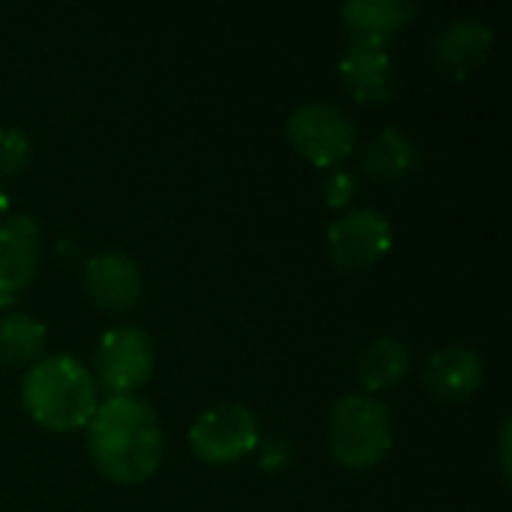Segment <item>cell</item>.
Here are the masks:
<instances>
[{
    "label": "cell",
    "instance_id": "6da1fadb",
    "mask_svg": "<svg viewBox=\"0 0 512 512\" xmlns=\"http://www.w3.org/2000/svg\"><path fill=\"white\" fill-rule=\"evenodd\" d=\"M87 453L108 483L141 486L153 480L165 456L162 420L138 396H108L87 423Z\"/></svg>",
    "mask_w": 512,
    "mask_h": 512
},
{
    "label": "cell",
    "instance_id": "7a4b0ae2",
    "mask_svg": "<svg viewBox=\"0 0 512 512\" xmlns=\"http://www.w3.org/2000/svg\"><path fill=\"white\" fill-rule=\"evenodd\" d=\"M24 414L48 432L69 435L87 429L99 408V384L93 372L72 354L36 360L21 381Z\"/></svg>",
    "mask_w": 512,
    "mask_h": 512
},
{
    "label": "cell",
    "instance_id": "3957f363",
    "mask_svg": "<svg viewBox=\"0 0 512 512\" xmlns=\"http://www.w3.org/2000/svg\"><path fill=\"white\" fill-rule=\"evenodd\" d=\"M393 414L390 408L369 393L342 396L327 423V447L339 468L369 471L387 459L393 450Z\"/></svg>",
    "mask_w": 512,
    "mask_h": 512
},
{
    "label": "cell",
    "instance_id": "277c9868",
    "mask_svg": "<svg viewBox=\"0 0 512 512\" xmlns=\"http://www.w3.org/2000/svg\"><path fill=\"white\" fill-rule=\"evenodd\" d=\"M288 144L315 168H339L357 147L354 117L333 102H306L288 114Z\"/></svg>",
    "mask_w": 512,
    "mask_h": 512
},
{
    "label": "cell",
    "instance_id": "5b68a950",
    "mask_svg": "<svg viewBox=\"0 0 512 512\" xmlns=\"http://www.w3.org/2000/svg\"><path fill=\"white\" fill-rule=\"evenodd\" d=\"M96 384L111 396H135L156 369V351L147 330L138 324H117L105 330L93 351Z\"/></svg>",
    "mask_w": 512,
    "mask_h": 512
},
{
    "label": "cell",
    "instance_id": "8992f818",
    "mask_svg": "<svg viewBox=\"0 0 512 512\" xmlns=\"http://www.w3.org/2000/svg\"><path fill=\"white\" fill-rule=\"evenodd\" d=\"M261 441L258 417L252 408L240 402H219L207 408L192 426H189V447L192 453L216 468L237 465L246 456L255 453Z\"/></svg>",
    "mask_w": 512,
    "mask_h": 512
},
{
    "label": "cell",
    "instance_id": "52a82bcc",
    "mask_svg": "<svg viewBox=\"0 0 512 512\" xmlns=\"http://www.w3.org/2000/svg\"><path fill=\"white\" fill-rule=\"evenodd\" d=\"M327 255L339 270L357 273L384 261L393 249V222L375 210H348L327 228Z\"/></svg>",
    "mask_w": 512,
    "mask_h": 512
},
{
    "label": "cell",
    "instance_id": "ba28073f",
    "mask_svg": "<svg viewBox=\"0 0 512 512\" xmlns=\"http://www.w3.org/2000/svg\"><path fill=\"white\" fill-rule=\"evenodd\" d=\"M42 264V228L27 213L0 222V309H9L36 279Z\"/></svg>",
    "mask_w": 512,
    "mask_h": 512
},
{
    "label": "cell",
    "instance_id": "9c48e42d",
    "mask_svg": "<svg viewBox=\"0 0 512 512\" xmlns=\"http://www.w3.org/2000/svg\"><path fill=\"white\" fill-rule=\"evenodd\" d=\"M84 294L93 306L123 315L138 306L144 294V276L126 252L105 249L84 261Z\"/></svg>",
    "mask_w": 512,
    "mask_h": 512
},
{
    "label": "cell",
    "instance_id": "30bf717a",
    "mask_svg": "<svg viewBox=\"0 0 512 512\" xmlns=\"http://www.w3.org/2000/svg\"><path fill=\"white\" fill-rule=\"evenodd\" d=\"M492 45L495 33L486 21L456 18L447 27H441L432 39V66L453 81H465L489 60Z\"/></svg>",
    "mask_w": 512,
    "mask_h": 512
},
{
    "label": "cell",
    "instance_id": "8fae6325",
    "mask_svg": "<svg viewBox=\"0 0 512 512\" xmlns=\"http://www.w3.org/2000/svg\"><path fill=\"white\" fill-rule=\"evenodd\" d=\"M486 378V366L474 348L465 345H447L435 351L423 366V384L432 393V399L444 405L468 402L480 393Z\"/></svg>",
    "mask_w": 512,
    "mask_h": 512
},
{
    "label": "cell",
    "instance_id": "7c38bea8",
    "mask_svg": "<svg viewBox=\"0 0 512 512\" xmlns=\"http://www.w3.org/2000/svg\"><path fill=\"white\" fill-rule=\"evenodd\" d=\"M339 18L351 45L387 48L417 18V6L408 0H351Z\"/></svg>",
    "mask_w": 512,
    "mask_h": 512
},
{
    "label": "cell",
    "instance_id": "4fadbf2b",
    "mask_svg": "<svg viewBox=\"0 0 512 512\" xmlns=\"http://www.w3.org/2000/svg\"><path fill=\"white\" fill-rule=\"evenodd\" d=\"M339 78L357 102L384 105L396 96V72L387 48L351 45L339 60Z\"/></svg>",
    "mask_w": 512,
    "mask_h": 512
},
{
    "label": "cell",
    "instance_id": "5bb4252c",
    "mask_svg": "<svg viewBox=\"0 0 512 512\" xmlns=\"http://www.w3.org/2000/svg\"><path fill=\"white\" fill-rule=\"evenodd\" d=\"M411 372V351L393 336L372 339L357 357V381L369 396L399 387Z\"/></svg>",
    "mask_w": 512,
    "mask_h": 512
},
{
    "label": "cell",
    "instance_id": "9a60e30c",
    "mask_svg": "<svg viewBox=\"0 0 512 512\" xmlns=\"http://www.w3.org/2000/svg\"><path fill=\"white\" fill-rule=\"evenodd\" d=\"M417 141L399 129V126H387L363 153V171L375 180H384V183H393V180H402L408 177L414 168H417Z\"/></svg>",
    "mask_w": 512,
    "mask_h": 512
},
{
    "label": "cell",
    "instance_id": "2e32d148",
    "mask_svg": "<svg viewBox=\"0 0 512 512\" xmlns=\"http://www.w3.org/2000/svg\"><path fill=\"white\" fill-rule=\"evenodd\" d=\"M48 345V330L42 321L24 312L0 315V363L3 366H33L42 360Z\"/></svg>",
    "mask_w": 512,
    "mask_h": 512
},
{
    "label": "cell",
    "instance_id": "e0dca14e",
    "mask_svg": "<svg viewBox=\"0 0 512 512\" xmlns=\"http://www.w3.org/2000/svg\"><path fill=\"white\" fill-rule=\"evenodd\" d=\"M33 159V141L21 129H0V177H18Z\"/></svg>",
    "mask_w": 512,
    "mask_h": 512
},
{
    "label": "cell",
    "instance_id": "ac0fdd59",
    "mask_svg": "<svg viewBox=\"0 0 512 512\" xmlns=\"http://www.w3.org/2000/svg\"><path fill=\"white\" fill-rule=\"evenodd\" d=\"M357 189H360L357 177H354L351 171H339V168H336V171L324 180V201H327V207L342 210V207H348V204L357 198Z\"/></svg>",
    "mask_w": 512,
    "mask_h": 512
},
{
    "label": "cell",
    "instance_id": "d6986e66",
    "mask_svg": "<svg viewBox=\"0 0 512 512\" xmlns=\"http://www.w3.org/2000/svg\"><path fill=\"white\" fill-rule=\"evenodd\" d=\"M255 453H258V462H261L264 471H282V468H288V462H291V447H288V441L279 438V435L261 438L258 447H255Z\"/></svg>",
    "mask_w": 512,
    "mask_h": 512
},
{
    "label": "cell",
    "instance_id": "ffe728a7",
    "mask_svg": "<svg viewBox=\"0 0 512 512\" xmlns=\"http://www.w3.org/2000/svg\"><path fill=\"white\" fill-rule=\"evenodd\" d=\"M510 438H512V423L510 420H504L501 435H498V465H501V480H504V483H510V477H512Z\"/></svg>",
    "mask_w": 512,
    "mask_h": 512
},
{
    "label": "cell",
    "instance_id": "44dd1931",
    "mask_svg": "<svg viewBox=\"0 0 512 512\" xmlns=\"http://www.w3.org/2000/svg\"><path fill=\"white\" fill-rule=\"evenodd\" d=\"M6 207H9V201H6V192H3V186H0V213H6Z\"/></svg>",
    "mask_w": 512,
    "mask_h": 512
}]
</instances>
